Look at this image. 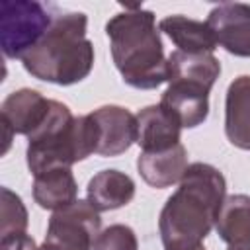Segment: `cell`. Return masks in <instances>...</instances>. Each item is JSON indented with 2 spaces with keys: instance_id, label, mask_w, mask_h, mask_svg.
<instances>
[{
  "instance_id": "cell-21",
  "label": "cell",
  "mask_w": 250,
  "mask_h": 250,
  "mask_svg": "<svg viewBox=\"0 0 250 250\" xmlns=\"http://www.w3.org/2000/svg\"><path fill=\"white\" fill-rule=\"evenodd\" d=\"M0 250H39V246L27 232H23L0 238Z\"/></svg>"
},
{
  "instance_id": "cell-2",
  "label": "cell",
  "mask_w": 250,
  "mask_h": 250,
  "mask_svg": "<svg viewBox=\"0 0 250 250\" xmlns=\"http://www.w3.org/2000/svg\"><path fill=\"white\" fill-rule=\"evenodd\" d=\"M109 51L123 82L137 90H154L168 82V57L156 27V16L129 6L105 23Z\"/></svg>"
},
{
  "instance_id": "cell-16",
  "label": "cell",
  "mask_w": 250,
  "mask_h": 250,
  "mask_svg": "<svg viewBox=\"0 0 250 250\" xmlns=\"http://www.w3.org/2000/svg\"><path fill=\"white\" fill-rule=\"evenodd\" d=\"M215 230L227 242V250H250V195H229L219 211Z\"/></svg>"
},
{
  "instance_id": "cell-1",
  "label": "cell",
  "mask_w": 250,
  "mask_h": 250,
  "mask_svg": "<svg viewBox=\"0 0 250 250\" xmlns=\"http://www.w3.org/2000/svg\"><path fill=\"white\" fill-rule=\"evenodd\" d=\"M225 199L227 180L223 172L207 162L189 164L158 217V232L164 250L203 244L207 234L215 229Z\"/></svg>"
},
{
  "instance_id": "cell-7",
  "label": "cell",
  "mask_w": 250,
  "mask_h": 250,
  "mask_svg": "<svg viewBox=\"0 0 250 250\" xmlns=\"http://www.w3.org/2000/svg\"><path fill=\"white\" fill-rule=\"evenodd\" d=\"M96 129V154L119 156L137 143V117L123 105H102L90 113Z\"/></svg>"
},
{
  "instance_id": "cell-3",
  "label": "cell",
  "mask_w": 250,
  "mask_h": 250,
  "mask_svg": "<svg viewBox=\"0 0 250 250\" xmlns=\"http://www.w3.org/2000/svg\"><path fill=\"white\" fill-rule=\"evenodd\" d=\"M86 29L88 16L84 12L53 16V23L41 41L21 57L25 72L57 86H72L88 78L96 55Z\"/></svg>"
},
{
  "instance_id": "cell-8",
  "label": "cell",
  "mask_w": 250,
  "mask_h": 250,
  "mask_svg": "<svg viewBox=\"0 0 250 250\" xmlns=\"http://www.w3.org/2000/svg\"><path fill=\"white\" fill-rule=\"evenodd\" d=\"M205 21L219 47L234 57L250 59V4L221 2Z\"/></svg>"
},
{
  "instance_id": "cell-20",
  "label": "cell",
  "mask_w": 250,
  "mask_h": 250,
  "mask_svg": "<svg viewBox=\"0 0 250 250\" xmlns=\"http://www.w3.org/2000/svg\"><path fill=\"white\" fill-rule=\"evenodd\" d=\"M92 250H139V240L129 225H109L94 240Z\"/></svg>"
},
{
  "instance_id": "cell-10",
  "label": "cell",
  "mask_w": 250,
  "mask_h": 250,
  "mask_svg": "<svg viewBox=\"0 0 250 250\" xmlns=\"http://www.w3.org/2000/svg\"><path fill=\"white\" fill-rule=\"evenodd\" d=\"M160 105L182 125V129H195L203 125L209 115V90L188 82H168Z\"/></svg>"
},
{
  "instance_id": "cell-4",
  "label": "cell",
  "mask_w": 250,
  "mask_h": 250,
  "mask_svg": "<svg viewBox=\"0 0 250 250\" xmlns=\"http://www.w3.org/2000/svg\"><path fill=\"white\" fill-rule=\"evenodd\" d=\"M96 129L90 113L72 115L70 107L51 100L47 119L27 137L25 162L33 176L51 168H70L96 154Z\"/></svg>"
},
{
  "instance_id": "cell-5",
  "label": "cell",
  "mask_w": 250,
  "mask_h": 250,
  "mask_svg": "<svg viewBox=\"0 0 250 250\" xmlns=\"http://www.w3.org/2000/svg\"><path fill=\"white\" fill-rule=\"evenodd\" d=\"M53 23L49 10L35 0H4L0 4V47L6 59L31 51Z\"/></svg>"
},
{
  "instance_id": "cell-13",
  "label": "cell",
  "mask_w": 250,
  "mask_h": 250,
  "mask_svg": "<svg viewBox=\"0 0 250 250\" xmlns=\"http://www.w3.org/2000/svg\"><path fill=\"white\" fill-rule=\"evenodd\" d=\"M188 150L180 143L168 150L160 152H141L137 156V170L145 184L156 189L170 188L180 184L182 176L188 170Z\"/></svg>"
},
{
  "instance_id": "cell-19",
  "label": "cell",
  "mask_w": 250,
  "mask_h": 250,
  "mask_svg": "<svg viewBox=\"0 0 250 250\" xmlns=\"http://www.w3.org/2000/svg\"><path fill=\"white\" fill-rule=\"evenodd\" d=\"M27 232V209L10 188L0 189V238Z\"/></svg>"
},
{
  "instance_id": "cell-15",
  "label": "cell",
  "mask_w": 250,
  "mask_h": 250,
  "mask_svg": "<svg viewBox=\"0 0 250 250\" xmlns=\"http://www.w3.org/2000/svg\"><path fill=\"white\" fill-rule=\"evenodd\" d=\"M158 31L164 33L176 45V51H182V53L213 55V51L219 47L207 21H199L182 14H172L162 18L158 21Z\"/></svg>"
},
{
  "instance_id": "cell-23",
  "label": "cell",
  "mask_w": 250,
  "mask_h": 250,
  "mask_svg": "<svg viewBox=\"0 0 250 250\" xmlns=\"http://www.w3.org/2000/svg\"><path fill=\"white\" fill-rule=\"evenodd\" d=\"M182 250H205V246L199 244V246H193V248H182Z\"/></svg>"
},
{
  "instance_id": "cell-11",
  "label": "cell",
  "mask_w": 250,
  "mask_h": 250,
  "mask_svg": "<svg viewBox=\"0 0 250 250\" xmlns=\"http://www.w3.org/2000/svg\"><path fill=\"white\" fill-rule=\"evenodd\" d=\"M135 117L141 152H160L182 143V125L160 104L143 107Z\"/></svg>"
},
{
  "instance_id": "cell-22",
  "label": "cell",
  "mask_w": 250,
  "mask_h": 250,
  "mask_svg": "<svg viewBox=\"0 0 250 250\" xmlns=\"http://www.w3.org/2000/svg\"><path fill=\"white\" fill-rule=\"evenodd\" d=\"M39 250H62V248H57V246H53V244H49V242L43 240V244L39 246Z\"/></svg>"
},
{
  "instance_id": "cell-14",
  "label": "cell",
  "mask_w": 250,
  "mask_h": 250,
  "mask_svg": "<svg viewBox=\"0 0 250 250\" xmlns=\"http://www.w3.org/2000/svg\"><path fill=\"white\" fill-rule=\"evenodd\" d=\"M135 182L129 174L107 168L94 174L86 186V199L102 213L129 205L135 197Z\"/></svg>"
},
{
  "instance_id": "cell-17",
  "label": "cell",
  "mask_w": 250,
  "mask_h": 250,
  "mask_svg": "<svg viewBox=\"0 0 250 250\" xmlns=\"http://www.w3.org/2000/svg\"><path fill=\"white\" fill-rule=\"evenodd\" d=\"M31 193L41 209L57 211L78 199V184L70 168H51L33 176Z\"/></svg>"
},
{
  "instance_id": "cell-18",
  "label": "cell",
  "mask_w": 250,
  "mask_h": 250,
  "mask_svg": "<svg viewBox=\"0 0 250 250\" xmlns=\"http://www.w3.org/2000/svg\"><path fill=\"white\" fill-rule=\"evenodd\" d=\"M219 76H221V62L211 53L191 55V53L172 51L168 57V82H188L211 92Z\"/></svg>"
},
{
  "instance_id": "cell-12",
  "label": "cell",
  "mask_w": 250,
  "mask_h": 250,
  "mask_svg": "<svg viewBox=\"0 0 250 250\" xmlns=\"http://www.w3.org/2000/svg\"><path fill=\"white\" fill-rule=\"evenodd\" d=\"M225 135L240 150H250V74L236 76L225 96Z\"/></svg>"
},
{
  "instance_id": "cell-9",
  "label": "cell",
  "mask_w": 250,
  "mask_h": 250,
  "mask_svg": "<svg viewBox=\"0 0 250 250\" xmlns=\"http://www.w3.org/2000/svg\"><path fill=\"white\" fill-rule=\"evenodd\" d=\"M51 109V100L41 92L31 88H20L8 94L0 105L2 125L8 127L14 135L29 137L41 123L47 119Z\"/></svg>"
},
{
  "instance_id": "cell-6",
  "label": "cell",
  "mask_w": 250,
  "mask_h": 250,
  "mask_svg": "<svg viewBox=\"0 0 250 250\" xmlns=\"http://www.w3.org/2000/svg\"><path fill=\"white\" fill-rule=\"evenodd\" d=\"M100 232V211L88 199H76L74 203L53 211L47 223L45 242L62 250H92Z\"/></svg>"
}]
</instances>
